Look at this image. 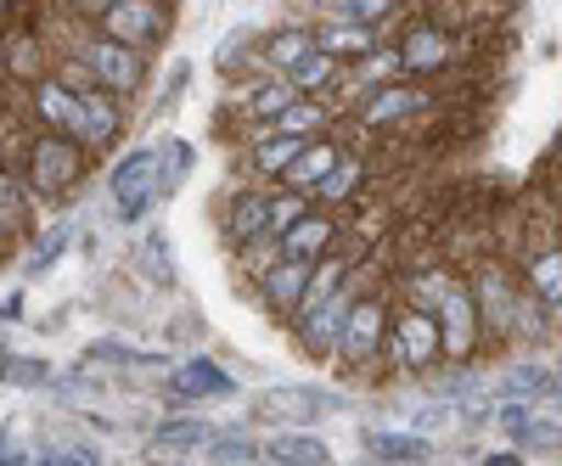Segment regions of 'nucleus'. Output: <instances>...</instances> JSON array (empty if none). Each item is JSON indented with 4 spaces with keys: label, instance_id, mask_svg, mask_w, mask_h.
<instances>
[{
    "label": "nucleus",
    "instance_id": "4c0bfd02",
    "mask_svg": "<svg viewBox=\"0 0 562 466\" xmlns=\"http://www.w3.org/2000/svg\"><path fill=\"white\" fill-rule=\"evenodd\" d=\"M518 450H562V428L546 422V416H535V422L524 428V439H518Z\"/></svg>",
    "mask_w": 562,
    "mask_h": 466
},
{
    "label": "nucleus",
    "instance_id": "4be33fe9",
    "mask_svg": "<svg viewBox=\"0 0 562 466\" xmlns=\"http://www.w3.org/2000/svg\"><path fill=\"white\" fill-rule=\"evenodd\" d=\"M344 158V147L333 141V135H310V141H304V152L288 163V174H281V185H293V192H310L315 197V185L326 180V174H333V163Z\"/></svg>",
    "mask_w": 562,
    "mask_h": 466
},
{
    "label": "nucleus",
    "instance_id": "79ce46f5",
    "mask_svg": "<svg viewBox=\"0 0 562 466\" xmlns=\"http://www.w3.org/2000/svg\"><path fill=\"white\" fill-rule=\"evenodd\" d=\"M0 461H29V455H18V444H12L7 433H0Z\"/></svg>",
    "mask_w": 562,
    "mask_h": 466
},
{
    "label": "nucleus",
    "instance_id": "c9c22d12",
    "mask_svg": "<svg viewBox=\"0 0 562 466\" xmlns=\"http://www.w3.org/2000/svg\"><path fill=\"white\" fill-rule=\"evenodd\" d=\"M140 270H153V287H175V259H169L164 230H147V242H140Z\"/></svg>",
    "mask_w": 562,
    "mask_h": 466
},
{
    "label": "nucleus",
    "instance_id": "b1692460",
    "mask_svg": "<svg viewBox=\"0 0 562 466\" xmlns=\"http://www.w3.org/2000/svg\"><path fill=\"white\" fill-rule=\"evenodd\" d=\"M265 461H276V466H326L333 461V444L315 439L310 428H276L265 439Z\"/></svg>",
    "mask_w": 562,
    "mask_h": 466
},
{
    "label": "nucleus",
    "instance_id": "72a5a7b5",
    "mask_svg": "<svg viewBox=\"0 0 562 466\" xmlns=\"http://www.w3.org/2000/svg\"><path fill=\"white\" fill-rule=\"evenodd\" d=\"M192 163H198V152H192V141H180V135H164L158 141V169H164V192H175V185L192 174Z\"/></svg>",
    "mask_w": 562,
    "mask_h": 466
},
{
    "label": "nucleus",
    "instance_id": "7ed1b4c3",
    "mask_svg": "<svg viewBox=\"0 0 562 466\" xmlns=\"http://www.w3.org/2000/svg\"><path fill=\"white\" fill-rule=\"evenodd\" d=\"M366 287H371V264L360 259V264L349 270V282H344L333 298L288 320V326H293V343H299V354H304V360H315V365H326V360H333V349H338V332H344V320H349V309H355V298H360Z\"/></svg>",
    "mask_w": 562,
    "mask_h": 466
},
{
    "label": "nucleus",
    "instance_id": "bb28decb",
    "mask_svg": "<svg viewBox=\"0 0 562 466\" xmlns=\"http://www.w3.org/2000/svg\"><path fill=\"white\" fill-rule=\"evenodd\" d=\"M400 282H405V298H411V304H422V309H439V298L461 282V275H456L445 259H422V264H411V270L400 275Z\"/></svg>",
    "mask_w": 562,
    "mask_h": 466
},
{
    "label": "nucleus",
    "instance_id": "5701e85b",
    "mask_svg": "<svg viewBox=\"0 0 562 466\" xmlns=\"http://www.w3.org/2000/svg\"><path fill=\"white\" fill-rule=\"evenodd\" d=\"M360 444H366V455H371V461H389V466H411V461L422 466V461L434 455V444L422 439L416 428H411V433H405V428H366V433H360Z\"/></svg>",
    "mask_w": 562,
    "mask_h": 466
},
{
    "label": "nucleus",
    "instance_id": "f3484780",
    "mask_svg": "<svg viewBox=\"0 0 562 466\" xmlns=\"http://www.w3.org/2000/svg\"><path fill=\"white\" fill-rule=\"evenodd\" d=\"M344 242V225H338V214L333 208H304L288 230H281V253H293V259H321L326 248H338Z\"/></svg>",
    "mask_w": 562,
    "mask_h": 466
},
{
    "label": "nucleus",
    "instance_id": "ddd939ff",
    "mask_svg": "<svg viewBox=\"0 0 562 466\" xmlns=\"http://www.w3.org/2000/svg\"><path fill=\"white\" fill-rule=\"evenodd\" d=\"M29 107H34V118H40V129H57V135H85V96L79 90L52 68V73H40L34 79V90H29Z\"/></svg>",
    "mask_w": 562,
    "mask_h": 466
},
{
    "label": "nucleus",
    "instance_id": "f704fd0d",
    "mask_svg": "<svg viewBox=\"0 0 562 466\" xmlns=\"http://www.w3.org/2000/svg\"><path fill=\"white\" fill-rule=\"evenodd\" d=\"M0 383L7 388H45L52 383V365L29 360V354H0Z\"/></svg>",
    "mask_w": 562,
    "mask_h": 466
},
{
    "label": "nucleus",
    "instance_id": "393cba45",
    "mask_svg": "<svg viewBox=\"0 0 562 466\" xmlns=\"http://www.w3.org/2000/svg\"><path fill=\"white\" fill-rule=\"evenodd\" d=\"M34 219V192L23 185V174H12V163H0V242L29 237Z\"/></svg>",
    "mask_w": 562,
    "mask_h": 466
},
{
    "label": "nucleus",
    "instance_id": "c756f323",
    "mask_svg": "<svg viewBox=\"0 0 562 466\" xmlns=\"http://www.w3.org/2000/svg\"><path fill=\"white\" fill-rule=\"evenodd\" d=\"M288 79L304 90V96H326V90H338V84H344V62H338L333 52H321V45H315V52H310Z\"/></svg>",
    "mask_w": 562,
    "mask_h": 466
},
{
    "label": "nucleus",
    "instance_id": "ea45409f",
    "mask_svg": "<svg viewBox=\"0 0 562 466\" xmlns=\"http://www.w3.org/2000/svg\"><path fill=\"white\" fill-rule=\"evenodd\" d=\"M479 461H484V466H524L529 455H524L518 444H506V450H490V455H479Z\"/></svg>",
    "mask_w": 562,
    "mask_h": 466
},
{
    "label": "nucleus",
    "instance_id": "1a4fd4ad",
    "mask_svg": "<svg viewBox=\"0 0 562 466\" xmlns=\"http://www.w3.org/2000/svg\"><path fill=\"white\" fill-rule=\"evenodd\" d=\"M394 52H400V68L405 79H439L461 62V39L445 29V23H428V18H416L400 39H394Z\"/></svg>",
    "mask_w": 562,
    "mask_h": 466
},
{
    "label": "nucleus",
    "instance_id": "412c9836",
    "mask_svg": "<svg viewBox=\"0 0 562 466\" xmlns=\"http://www.w3.org/2000/svg\"><path fill=\"white\" fill-rule=\"evenodd\" d=\"M231 388H237V383H231L225 371H220L214 360H203V354L169 365V394H175V399H192V405H198V399H225Z\"/></svg>",
    "mask_w": 562,
    "mask_h": 466
},
{
    "label": "nucleus",
    "instance_id": "58836bf2",
    "mask_svg": "<svg viewBox=\"0 0 562 466\" xmlns=\"http://www.w3.org/2000/svg\"><path fill=\"white\" fill-rule=\"evenodd\" d=\"M248 39H254L248 29H237V34H225V39H220V73H231V68H243V62H248Z\"/></svg>",
    "mask_w": 562,
    "mask_h": 466
},
{
    "label": "nucleus",
    "instance_id": "9b49d317",
    "mask_svg": "<svg viewBox=\"0 0 562 466\" xmlns=\"http://www.w3.org/2000/svg\"><path fill=\"white\" fill-rule=\"evenodd\" d=\"M422 113H434V90H422V84H405V79H389L378 90H366L360 96V124L366 129H400Z\"/></svg>",
    "mask_w": 562,
    "mask_h": 466
},
{
    "label": "nucleus",
    "instance_id": "a19ab883",
    "mask_svg": "<svg viewBox=\"0 0 562 466\" xmlns=\"http://www.w3.org/2000/svg\"><path fill=\"white\" fill-rule=\"evenodd\" d=\"M74 7H79V12H85V18H90V23H97V18H102V12H108V7H113V0H74Z\"/></svg>",
    "mask_w": 562,
    "mask_h": 466
},
{
    "label": "nucleus",
    "instance_id": "f257e3e1",
    "mask_svg": "<svg viewBox=\"0 0 562 466\" xmlns=\"http://www.w3.org/2000/svg\"><path fill=\"white\" fill-rule=\"evenodd\" d=\"M389 293L371 282V293L355 298L344 332H338V349H333V365L344 371V377H371V365H383V343H389Z\"/></svg>",
    "mask_w": 562,
    "mask_h": 466
},
{
    "label": "nucleus",
    "instance_id": "f03ea898",
    "mask_svg": "<svg viewBox=\"0 0 562 466\" xmlns=\"http://www.w3.org/2000/svg\"><path fill=\"white\" fill-rule=\"evenodd\" d=\"M85 163H90V152L74 141V135L40 129L29 141V158H23V185L34 192V203H57V197H68L79 185Z\"/></svg>",
    "mask_w": 562,
    "mask_h": 466
},
{
    "label": "nucleus",
    "instance_id": "c85d7f7f",
    "mask_svg": "<svg viewBox=\"0 0 562 466\" xmlns=\"http://www.w3.org/2000/svg\"><path fill=\"white\" fill-rule=\"evenodd\" d=\"M153 450H209V439H214V428L203 422V416H169V422H158L153 433Z\"/></svg>",
    "mask_w": 562,
    "mask_h": 466
},
{
    "label": "nucleus",
    "instance_id": "a878e982",
    "mask_svg": "<svg viewBox=\"0 0 562 466\" xmlns=\"http://www.w3.org/2000/svg\"><path fill=\"white\" fill-rule=\"evenodd\" d=\"M265 52H259V62L270 68V73H293L310 52H315V29H304V23H288V29H270L265 39Z\"/></svg>",
    "mask_w": 562,
    "mask_h": 466
},
{
    "label": "nucleus",
    "instance_id": "dca6fc26",
    "mask_svg": "<svg viewBox=\"0 0 562 466\" xmlns=\"http://www.w3.org/2000/svg\"><path fill=\"white\" fill-rule=\"evenodd\" d=\"M299 96H304V90H299L288 73H254L248 84H237V96H231V102L243 107L248 124H276Z\"/></svg>",
    "mask_w": 562,
    "mask_h": 466
},
{
    "label": "nucleus",
    "instance_id": "aec40b11",
    "mask_svg": "<svg viewBox=\"0 0 562 466\" xmlns=\"http://www.w3.org/2000/svg\"><path fill=\"white\" fill-rule=\"evenodd\" d=\"M85 96V135H79V147L85 152H108L119 135H124V96H113L108 84H90V90H79Z\"/></svg>",
    "mask_w": 562,
    "mask_h": 466
},
{
    "label": "nucleus",
    "instance_id": "423d86ee",
    "mask_svg": "<svg viewBox=\"0 0 562 466\" xmlns=\"http://www.w3.org/2000/svg\"><path fill=\"white\" fill-rule=\"evenodd\" d=\"M74 57L97 73L113 96H135L140 84H147V52H135V45H124V39H113V34H102V29H90L79 45H74Z\"/></svg>",
    "mask_w": 562,
    "mask_h": 466
},
{
    "label": "nucleus",
    "instance_id": "473e14b6",
    "mask_svg": "<svg viewBox=\"0 0 562 466\" xmlns=\"http://www.w3.org/2000/svg\"><path fill=\"white\" fill-rule=\"evenodd\" d=\"M68 242H74V225H45V230H40V242H34L29 259H23V270H29V275L52 270V264L68 253Z\"/></svg>",
    "mask_w": 562,
    "mask_h": 466
},
{
    "label": "nucleus",
    "instance_id": "9d476101",
    "mask_svg": "<svg viewBox=\"0 0 562 466\" xmlns=\"http://www.w3.org/2000/svg\"><path fill=\"white\" fill-rule=\"evenodd\" d=\"M169 0H113V7L97 18L102 34L135 45V52H158V45L169 39Z\"/></svg>",
    "mask_w": 562,
    "mask_h": 466
},
{
    "label": "nucleus",
    "instance_id": "4468645a",
    "mask_svg": "<svg viewBox=\"0 0 562 466\" xmlns=\"http://www.w3.org/2000/svg\"><path fill=\"white\" fill-rule=\"evenodd\" d=\"M310 264H315V259L276 253V259H270V264L254 275V293H259L265 315H276V320H293V309H299V298H304V287H310Z\"/></svg>",
    "mask_w": 562,
    "mask_h": 466
},
{
    "label": "nucleus",
    "instance_id": "7c9ffc66",
    "mask_svg": "<svg viewBox=\"0 0 562 466\" xmlns=\"http://www.w3.org/2000/svg\"><path fill=\"white\" fill-rule=\"evenodd\" d=\"M405 7L411 0H315L321 18H360V23H378V29H389Z\"/></svg>",
    "mask_w": 562,
    "mask_h": 466
},
{
    "label": "nucleus",
    "instance_id": "2f4dec72",
    "mask_svg": "<svg viewBox=\"0 0 562 466\" xmlns=\"http://www.w3.org/2000/svg\"><path fill=\"white\" fill-rule=\"evenodd\" d=\"M203 455H209V461H225V466H231V461H237V466H254V461H265V439L231 428V433H214Z\"/></svg>",
    "mask_w": 562,
    "mask_h": 466
},
{
    "label": "nucleus",
    "instance_id": "cd10ccee",
    "mask_svg": "<svg viewBox=\"0 0 562 466\" xmlns=\"http://www.w3.org/2000/svg\"><path fill=\"white\" fill-rule=\"evenodd\" d=\"M366 174H371L366 158L344 152V158L333 163V174L315 185V203H321V208H344V203H355V197H360V185H366Z\"/></svg>",
    "mask_w": 562,
    "mask_h": 466
},
{
    "label": "nucleus",
    "instance_id": "39448f33",
    "mask_svg": "<svg viewBox=\"0 0 562 466\" xmlns=\"http://www.w3.org/2000/svg\"><path fill=\"white\" fill-rule=\"evenodd\" d=\"M349 394L338 388H321V383H281V388H265L254 399V416L259 422H276V428H315L326 422L333 410H344Z\"/></svg>",
    "mask_w": 562,
    "mask_h": 466
},
{
    "label": "nucleus",
    "instance_id": "a211bd4d",
    "mask_svg": "<svg viewBox=\"0 0 562 466\" xmlns=\"http://www.w3.org/2000/svg\"><path fill=\"white\" fill-rule=\"evenodd\" d=\"M315 45H321V52H333L344 68H355L366 52H378V45H383V29L360 23V18H321L315 23Z\"/></svg>",
    "mask_w": 562,
    "mask_h": 466
},
{
    "label": "nucleus",
    "instance_id": "20e7f679",
    "mask_svg": "<svg viewBox=\"0 0 562 466\" xmlns=\"http://www.w3.org/2000/svg\"><path fill=\"white\" fill-rule=\"evenodd\" d=\"M383 360H389L394 371H411V377H422L428 365H439V360H445L439 315L405 298V304L389 315V343H383Z\"/></svg>",
    "mask_w": 562,
    "mask_h": 466
},
{
    "label": "nucleus",
    "instance_id": "0eeeda50",
    "mask_svg": "<svg viewBox=\"0 0 562 466\" xmlns=\"http://www.w3.org/2000/svg\"><path fill=\"white\" fill-rule=\"evenodd\" d=\"M108 197H113V214H119V219H147V214H153V203L164 197L158 141H153V147H135L130 158L113 163V174H108Z\"/></svg>",
    "mask_w": 562,
    "mask_h": 466
},
{
    "label": "nucleus",
    "instance_id": "37998d69",
    "mask_svg": "<svg viewBox=\"0 0 562 466\" xmlns=\"http://www.w3.org/2000/svg\"><path fill=\"white\" fill-rule=\"evenodd\" d=\"M18 309H23V298H18V293H12V298H7V304H0V320H18Z\"/></svg>",
    "mask_w": 562,
    "mask_h": 466
},
{
    "label": "nucleus",
    "instance_id": "f8f14e48",
    "mask_svg": "<svg viewBox=\"0 0 562 466\" xmlns=\"http://www.w3.org/2000/svg\"><path fill=\"white\" fill-rule=\"evenodd\" d=\"M439 338H445V360H473L479 343H484V320H479V304H473V287L456 282L445 298H439Z\"/></svg>",
    "mask_w": 562,
    "mask_h": 466
},
{
    "label": "nucleus",
    "instance_id": "e433bc0d",
    "mask_svg": "<svg viewBox=\"0 0 562 466\" xmlns=\"http://www.w3.org/2000/svg\"><path fill=\"white\" fill-rule=\"evenodd\" d=\"M90 360H119V365H164V354H140V349H130V343H113V338L90 343Z\"/></svg>",
    "mask_w": 562,
    "mask_h": 466
},
{
    "label": "nucleus",
    "instance_id": "2eb2a0df",
    "mask_svg": "<svg viewBox=\"0 0 562 466\" xmlns=\"http://www.w3.org/2000/svg\"><path fill=\"white\" fill-rule=\"evenodd\" d=\"M540 237H535V248L524 253V264H518V275H524V293H535L551 315L562 309V237H557V225L546 230V225H535Z\"/></svg>",
    "mask_w": 562,
    "mask_h": 466
},
{
    "label": "nucleus",
    "instance_id": "6e6552de",
    "mask_svg": "<svg viewBox=\"0 0 562 466\" xmlns=\"http://www.w3.org/2000/svg\"><path fill=\"white\" fill-rule=\"evenodd\" d=\"M467 287H473V304H479V320H484V338L495 343H512V315H518V287L506 275V259L484 253L467 264Z\"/></svg>",
    "mask_w": 562,
    "mask_h": 466
},
{
    "label": "nucleus",
    "instance_id": "6ab92c4d",
    "mask_svg": "<svg viewBox=\"0 0 562 466\" xmlns=\"http://www.w3.org/2000/svg\"><path fill=\"white\" fill-rule=\"evenodd\" d=\"M220 230H225L231 248L265 237V230H270V192H259V185L231 192V197H225V214H220ZM270 237H276V230H270Z\"/></svg>",
    "mask_w": 562,
    "mask_h": 466
}]
</instances>
